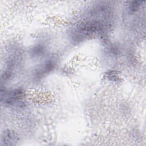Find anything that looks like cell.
Returning a JSON list of instances; mask_svg holds the SVG:
<instances>
[{
  "instance_id": "obj_1",
  "label": "cell",
  "mask_w": 146,
  "mask_h": 146,
  "mask_svg": "<svg viewBox=\"0 0 146 146\" xmlns=\"http://www.w3.org/2000/svg\"><path fill=\"white\" fill-rule=\"evenodd\" d=\"M21 91L16 90H13L9 92L4 94L3 95H1V98L4 97V102L5 103L8 104H11L14 103L15 102L18 101L21 96Z\"/></svg>"
},
{
  "instance_id": "obj_3",
  "label": "cell",
  "mask_w": 146,
  "mask_h": 146,
  "mask_svg": "<svg viewBox=\"0 0 146 146\" xmlns=\"http://www.w3.org/2000/svg\"><path fill=\"white\" fill-rule=\"evenodd\" d=\"M141 3H142V2L141 1H135L132 2L129 7V10L131 11H136L139 8Z\"/></svg>"
},
{
  "instance_id": "obj_2",
  "label": "cell",
  "mask_w": 146,
  "mask_h": 146,
  "mask_svg": "<svg viewBox=\"0 0 146 146\" xmlns=\"http://www.w3.org/2000/svg\"><path fill=\"white\" fill-rule=\"evenodd\" d=\"M16 139L17 137L14 133L9 131L4 132L2 137V142L4 143L5 144L7 145L12 144L13 143L16 141Z\"/></svg>"
}]
</instances>
